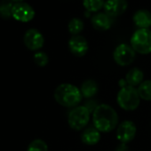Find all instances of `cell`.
<instances>
[{"label": "cell", "instance_id": "obj_1", "mask_svg": "<svg viewBox=\"0 0 151 151\" xmlns=\"http://www.w3.org/2000/svg\"><path fill=\"white\" fill-rule=\"evenodd\" d=\"M93 126L101 132H109L113 131L117 123L118 116L116 111L108 104H101L93 113Z\"/></svg>", "mask_w": 151, "mask_h": 151}, {"label": "cell", "instance_id": "obj_2", "mask_svg": "<svg viewBox=\"0 0 151 151\" xmlns=\"http://www.w3.org/2000/svg\"><path fill=\"white\" fill-rule=\"evenodd\" d=\"M81 91L74 85L61 84L54 91V99L61 106L66 108H75L82 101Z\"/></svg>", "mask_w": 151, "mask_h": 151}, {"label": "cell", "instance_id": "obj_3", "mask_svg": "<svg viewBox=\"0 0 151 151\" xmlns=\"http://www.w3.org/2000/svg\"><path fill=\"white\" fill-rule=\"evenodd\" d=\"M116 101L120 108L127 111H132L139 107L140 97L138 89L131 86H126L122 87L118 92Z\"/></svg>", "mask_w": 151, "mask_h": 151}, {"label": "cell", "instance_id": "obj_4", "mask_svg": "<svg viewBox=\"0 0 151 151\" xmlns=\"http://www.w3.org/2000/svg\"><path fill=\"white\" fill-rule=\"evenodd\" d=\"M131 46L140 54L151 53V30L148 29H137L131 37Z\"/></svg>", "mask_w": 151, "mask_h": 151}, {"label": "cell", "instance_id": "obj_5", "mask_svg": "<svg viewBox=\"0 0 151 151\" xmlns=\"http://www.w3.org/2000/svg\"><path fill=\"white\" fill-rule=\"evenodd\" d=\"M90 111L85 106H78L72 109L68 116L70 128L75 131L84 129L90 120Z\"/></svg>", "mask_w": 151, "mask_h": 151}, {"label": "cell", "instance_id": "obj_6", "mask_svg": "<svg viewBox=\"0 0 151 151\" xmlns=\"http://www.w3.org/2000/svg\"><path fill=\"white\" fill-rule=\"evenodd\" d=\"M136 56V52L127 44H121L114 51L113 57L115 61L122 67H125L133 62Z\"/></svg>", "mask_w": 151, "mask_h": 151}, {"label": "cell", "instance_id": "obj_7", "mask_svg": "<svg viewBox=\"0 0 151 151\" xmlns=\"http://www.w3.org/2000/svg\"><path fill=\"white\" fill-rule=\"evenodd\" d=\"M12 17L21 22H29L35 17V11L29 4L21 2L15 3L12 10Z\"/></svg>", "mask_w": 151, "mask_h": 151}, {"label": "cell", "instance_id": "obj_8", "mask_svg": "<svg viewBox=\"0 0 151 151\" xmlns=\"http://www.w3.org/2000/svg\"><path fill=\"white\" fill-rule=\"evenodd\" d=\"M23 42L28 49L31 51H37L44 46L45 38L39 30L36 29H30L24 34Z\"/></svg>", "mask_w": 151, "mask_h": 151}, {"label": "cell", "instance_id": "obj_9", "mask_svg": "<svg viewBox=\"0 0 151 151\" xmlns=\"http://www.w3.org/2000/svg\"><path fill=\"white\" fill-rule=\"evenodd\" d=\"M137 128L133 122L124 121L122 122L116 130V138L121 143H128L132 141L136 135Z\"/></svg>", "mask_w": 151, "mask_h": 151}, {"label": "cell", "instance_id": "obj_10", "mask_svg": "<svg viewBox=\"0 0 151 151\" xmlns=\"http://www.w3.org/2000/svg\"><path fill=\"white\" fill-rule=\"evenodd\" d=\"M68 48L75 56L83 57L88 51V42L83 36H73L68 41Z\"/></svg>", "mask_w": 151, "mask_h": 151}, {"label": "cell", "instance_id": "obj_11", "mask_svg": "<svg viewBox=\"0 0 151 151\" xmlns=\"http://www.w3.org/2000/svg\"><path fill=\"white\" fill-rule=\"evenodd\" d=\"M128 7L126 0H107L103 9L105 14L110 17H116L123 14Z\"/></svg>", "mask_w": 151, "mask_h": 151}, {"label": "cell", "instance_id": "obj_12", "mask_svg": "<svg viewBox=\"0 0 151 151\" xmlns=\"http://www.w3.org/2000/svg\"><path fill=\"white\" fill-rule=\"evenodd\" d=\"M92 24L93 28L99 31H105L110 29L112 25V17L105 13H98L92 17Z\"/></svg>", "mask_w": 151, "mask_h": 151}, {"label": "cell", "instance_id": "obj_13", "mask_svg": "<svg viewBox=\"0 0 151 151\" xmlns=\"http://www.w3.org/2000/svg\"><path fill=\"white\" fill-rule=\"evenodd\" d=\"M132 19L135 25L139 29H148L151 26V14L147 10L140 9L137 11Z\"/></svg>", "mask_w": 151, "mask_h": 151}, {"label": "cell", "instance_id": "obj_14", "mask_svg": "<svg viewBox=\"0 0 151 151\" xmlns=\"http://www.w3.org/2000/svg\"><path fill=\"white\" fill-rule=\"evenodd\" d=\"M81 139L83 143L86 145H96L101 140V132H99L94 126L89 127L83 132L81 135Z\"/></svg>", "mask_w": 151, "mask_h": 151}, {"label": "cell", "instance_id": "obj_15", "mask_svg": "<svg viewBox=\"0 0 151 151\" xmlns=\"http://www.w3.org/2000/svg\"><path fill=\"white\" fill-rule=\"evenodd\" d=\"M143 78H144V74L138 68H131L125 76V81L128 84V86L133 87L136 86H139L143 82Z\"/></svg>", "mask_w": 151, "mask_h": 151}, {"label": "cell", "instance_id": "obj_16", "mask_svg": "<svg viewBox=\"0 0 151 151\" xmlns=\"http://www.w3.org/2000/svg\"><path fill=\"white\" fill-rule=\"evenodd\" d=\"M80 91L84 98L90 99L97 94L99 91V86L96 83V81L93 79H88L82 84Z\"/></svg>", "mask_w": 151, "mask_h": 151}, {"label": "cell", "instance_id": "obj_17", "mask_svg": "<svg viewBox=\"0 0 151 151\" xmlns=\"http://www.w3.org/2000/svg\"><path fill=\"white\" fill-rule=\"evenodd\" d=\"M138 93L140 99L151 101V80L143 81L138 87Z\"/></svg>", "mask_w": 151, "mask_h": 151}, {"label": "cell", "instance_id": "obj_18", "mask_svg": "<svg viewBox=\"0 0 151 151\" xmlns=\"http://www.w3.org/2000/svg\"><path fill=\"white\" fill-rule=\"evenodd\" d=\"M14 4L11 0H1L0 1V17L8 20L12 17V10Z\"/></svg>", "mask_w": 151, "mask_h": 151}, {"label": "cell", "instance_id": "obj_19", "mask_svg": "<svg viewBox=\"0 0 151 151\" xmlns=\"http://www.w3.org/2000/svg\"><path fill=\"white\" fill-rule=\"evenodd\" d=\"M105 4V0H83V5L89 13L99 12Z\"/></svg>", "mask_w": 151, "mask_h": 151}, {"label": "cell", "instance_id": "obj_20", "mask_svg": "<svg viewBox=\"0 0 151 151\" xmlns=\"http://www.w3.org/2000/svg\"><path fill=\"white\" fill-rule=\"evenodd\" d=\"M68 31L73 36H78L84 29V22L78 18H73L68 25Z\"/></svg>", "mask_w": 151, "mask_h": 151}, {"label": "cell", "instance_id": "obj_21", "mask_svg": "<svg viewBox=\"0 0 151 151\" xmlns=\"http://www.w3.org/2000/svg\"><path fill=\"white\" fill-rule=\"evenodd\" d=\"M27 151H48L47 144L42 139H34L28 147Z\"/></svg>", "mask_w": 151, "mask_h": 151}, {"label": "cell", "instance_id": "obj_22", "mask_svg": "<svg viewBox=\"0 0 151 151\" xmlns=\"http://www.w3.org/2000/svg\"><path fill=\"white\" fill-rule=\"evenodd\" d=\"M34 61L39 67H45L48 64L49 59L45 52H37L34 54Z\"/></svg>", "mask_w": 151, "mask_h": 151}, {"label": "cell", "instance_id": "obj_23", "mask_svg": "<svg viewBox=\"0 0 151 151\" xmlns=\"http://www.w3.org/2000/svg\"><path fill=\"white\" fill-rule=\"evenodd\" d=\"M85 107H86V109L90 111V113L91 112L93 113V111L98 107V105L96 104V102H93V101H89L87 103H86V106Z\"/></svg>", "mask_w": 151, "mask_h": 151}, {"label": "cell", "instance_id": "obj_24", "mask_svg": "<svg viewBox=\"0 0 151 151\" xmlns=\"http://www.w3.org/2000/svg\"><path fill=\"white\" fill-rule=\"evenodd\" d=\"M115 151H129V147L124 143H120L115 149Z\"/></svg>", "mask_w": 151, "mask_h": 151}, {"label": "cell", "instance_id": "obj_25", "mask_svg": "<svg viewBox=\"0 0 151 151\" xmlns=\"http://www.w3.org/2000/svg\"><path fill=\"white\" fill-rule=\"evenodd\" d=\"M11 1H13V2H16V3H21V2H22L23 0H11Z\"/></svg>", "mask_w": 151, "mask_h": 151}]
</instances>
